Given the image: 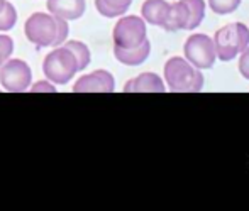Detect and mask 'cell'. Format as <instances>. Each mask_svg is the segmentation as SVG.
<instances>
[{
    "mask_svg": "<svg viewBox=\"0 0 249 211\" xmlns=\"http://www.w3.org/2000/svg\"><path fill=\"white\" fill-rule=\"evenodd\" d=\"M24 34L37 49L58 48L68 39L70 26L68 20L59 19L53 14L34 12L24 24Z\"/></svg>",
    "mask_w": 249,
    "mask_h": 211,
    "instance_id": "6da1fadb",
    "label": "cell"
},
{
    "mask_svg": "<svg viewBox=\"0 0 249 211\" xmlns=\"http://www.w3.org/2000/svg\"><path fill=\"white\" fill-rule=\"evenodd\" d=\"M43 73L51 83L63 86L71 81L73 76L78 73V63L66 46H58L44 58Z\"/></svg>",
    "mask_w": 249,
    "mask_h": 211,
    "instance_id": "277c9868",
    "label": "cell"
},
{
    "mask_svg": "<svg viewBox=\"0 0 249 211\" xmlns=\"http://www.w3.org/2000/svg\"><path fill=\"white\" fill-rule=\"evenodd\" d=\"M114 46L117 48H136L142 44L146 37V22L142 17L138 16H121L112 32Z\"/></svg>",
    "mask_w": 249,
    "mask_h": 211,
    "instance_id": "8992f818",
    "label": "cell"
},
{
    "mask_svg": "<svg viewBox=\"0 0 249 211\" xmlns=\"http://www.w3.org/2000/svg\"><path fill=\"white\" fill-rule=\"evenodd\" d=\"M213 46L217 59L224 63L232 61L249 46V27L243 22H232L220 27L213 34Z\"/></svg>",
    "mask_w": 249,
    "mask_h": 211,
    "instance_id": "3957f363",
    "label": "cell"
},
{
    "mask_svg": "<svg viewBox=\"0 0 249 211\" xmlns=\"http://www.w3.org/2000/svg\"><path fill=\"white\" fill-rule=\"evenodd\" d=\"M185 2H187L188 12H190L187 31H194L203 22V17H205V0H185Z\"/></svg>",
    "mask_w": 249,
    "mask_h": 211,
    "instance_id": "2e32d148",
    "label": "cell"
},
{
    "mask_svg": "<svg viewBox=\"0 0 249 211\" xmlns=\"http://www.w3.org/2000/svg\"><path fill=\"white\" fill-rule=\"evenodd\" d=\"M170 7L171 3H168L166 0H146L141 7V17L146 24L158 26L163 29L166 24L168 14H170Z\"/></svg>",
    "mask_w": 249,
    "mask_h": 211,
    "instance_id": "8fae6325",
    "label": "cell"
},
{
    "mask_svg": "<svg viewBox=\"0 0 249 211\" xmlns=\"http://www.w3.org/2000/svg\"><path fill=\"white\" fill-rule=\"evenodd\" d=\"M65 46L73 52V56H75L76 63H78V71H83V69L90 65V59H92L89 46L82 41H68Z\"/></svg>",
    "mask_w": 249,
    "mask_h": 211,
    "instance_id": "9a60e30c",
    "label": "cell"
},
{
    "mask_svg": "<svg viewBox=\"0 0 249 211\" xmlns=\"http://www.w3.org/2000/svg\"><path fill=\"white\" fill-rule=\"evenodd\" d=\"M243 0H209V7L212 9V12L219 14V16H227L232 14L239 9Z\"/></svg>",
    "mask_w": 249,
    "mask_h": 211,
    "instance_id": "e0dca14e",
    "label": "cell"
},
{
    "mask_svg": "<svg viewBox=\"0 0 249 211\" xmlns=\"http://www.w3.org/2000/svg\"><path fill=\"white\" fill-rule=\"evenodd\" d=\"M5 3H7V0H0V12L3 10V7H5Z\"/></svg>",
    "mask_w": 249,
    "mask_h": 211,
    "instance_id": "7402d4cb",
    "label": "cell"
},
{
    "mask_svg": "<svg viewBox=\"0 0 249 211\" xmlns=\"http://www.w3.org/2000/svg\"><path fill=\"white\" fill-rule=\"evenodd\" d=\"M12 51H14L12 37L5 36V34H0V66L12 56Z\"/></svg>",
    "mask_w": 249,
    "mask_h": 211,
    "instance_id": "d6986e66",
    "label": "cell"
},
{
    "mask_svg": "<svg viewBox=\"0 0 249 211\" xmlns=\"http://www.w3.org/2000/svg\"><path fill=\"white\" fill-rule=\"evenodd\" d=\"M237 68H239V73L244 80L249 81V46L241 52L239 56V63H237Z\"/></svg>",
    "mask_w": 249,
    "mask_h": 211,
    "instance_id": "44dd1931",
    "label": "cell"
},
{
    "mask_svg": "<svg viewBox=\"0 0 249 211\" xmlns=\"http://www.w3.org/2000/svg\"><path fill=\"white\" fill-rule=\"evenodd\" d=\"M27 91H31V93H56V86H54V83H51L50 80H46V81H36L33 84V86H29V90Z\"/></svg>",
    "mask_w": 249,
    "mask_h": 211,
    "instance_id": "ffe728a7",
    "label": "cell"
},
{
    "mask_svg": "<svg viewBox=\"0 0 249 211\" xmlns=\"http://www.w3.org/2000/svg\"><path fill=\"white\" fill-rule=\"evenodd\" d=\"M151 52V42L146 39L142 44L136 48H117L114 46V56L119 63L125 66H139L149 58Z\"/></svg>",
    "mask_w": 249,
    "mask_h": 211,
    "instance_id": "7c38bea8",
    "label": "cell"
},
{
    "mask_svg": "<svg viewBox=\"0 0 249 211\" xmlns=\"http://www.w3.org/2000/svg\"><path fill=\"white\" fill-rule=\"evenodd\" d=\"M17 22V10L12 3L7 2L3 10L0 12V32H7L10 31Z\"/></svg>",
    "mask_w": 249,
    "mask_h": 211,
    "instance_id": "ac0fdd59",
    "label": "cell"
},
{
    "mask_svg": "<svg viewBox=\"0 0 249 211\" xmlns=\"http://www.w3.org/2000/svg\"><path fill=\"white\" fill-rule=\"evenodd\" d=\"M185 59L197 69H210L215 65V46L207 34H192L183 46Z\"/></svg>",
    "mask_w": 249,
    "mask_h": 211,
    "instance_id": "5b68a950",
    "label": "cell"
},
{
    "mask_svg": "<svg viewBox=\"0 0 249 211\" xmlns=\"http://www.w3.org/2000/svg\"><path fill=\"white\" fill-rule=\"evenodd\" d=\"M125 93H164L166 84L156 73H141L138 78L129 80L124 84Z\"/></svg>",
    "mask_w": 249,
    "mask_h": 211,
    "instance_id": "30bf717a",
    "label": "cell"
},
{
    "mask_svg": "<svg viewBox=\"0 0 249 211\" xmlns=\"http://www.w3.org/2000/svg\"><path fill=\"white\" fill-rule=\"evenodd\" d=\"M164 81L171 91H202L203 75L185 58L173 56L164 65Z\"/></svg>",
    "mask_w": 249,
    "mask_h": 211,
    "instance_id": "7a4b0ae2",
    "label": "cell"
},
{
    "mask_svg": "<svg viewBox=\"0 0 249 211\" xmlns=\"http://www.w3.org/2000/svg\"><path fill=\"white\" fill-rule=\"evenodd\" d=\"M131 3L132 0H95V9L100 16L114 19V17L124 16Z\"/></svg>",
    "mask_w": 249,
    "mask_h": 211,
    "instance_id": "5bb4252c",
    "label": "cell"
},
{
    "mask_svg": "<svg viewBox=\"0 0 249 211\" xmlns=\"http://www.w3.org/2000/svg\"><path fill=\"white\" fill-rule=\"evenodd\" d=\"M188 19H190V12H188V5L185 0H178V2L171 3L170 14H168L166 24L163 29L166 32H177V31H187Z\"/></svg>",
    "mask_w": 249,
    "mask_h": 211,
    "instance_id": "4fadbf2b",
    "label": "cell"
},
{
    "mask_svg": "<svg viewBox=\"0 0 249 211\" xmlns=\"http://www.w3.org/2000/svg\"><path fill=\"white\" fill-rule=\"evenodd\" d=\"M115 90V80L112 73L105 69H95V71L83 75L73 84L75 93H112Z\"/></svg>",
    "mask_w": 249,
    "mask_h": 211,
    "instance_id": "ba28073f",
    "label": "cell"
},
{
    "mask_svg": "<svg viewBox=\"0 0 249 211\" xmlns=\"http://www.w3.org/2000/svg\"><path fill=\"white\" fill-rule=\"evenodd\" d=\"M48 12L65 20H76L85 14L87 2L85 0H48Z\"/></svg>",
    "mask_w": 249,
    "mask_h": 211,
    "instance_id": "9c48e42d",
    "label": "cell"
},
{
    "mask_svg": "<svg viewBox=\"0 0 249 211\" xmlns=\"http://www.w3.org/2000/svg\"><path fill=\"white\" fill-rule=\"evenodd\" d=\"M31 81H33V71L22 59L9 58L0 66V84L3 90L10 93H22L29 90Z\"/></svg>",
    "mask_w": 249,
    "mask_h": 211,
    "instance_id": "52a82bcc",
    "label": "cell"
}]
</instances>
